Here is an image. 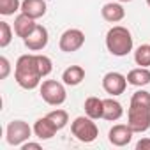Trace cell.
Returning <instances> with one entry per match:
<instances>
[{"label": "cell", "instance_id": "6da1fadb", "mask_svg": "<svg viewBox=\"0 0 150 150\" xmlns=\"http://www.w3.org/2000/svg\"><path fill=\"white\" fill-rule=\"evenodd\" d=\"M14 80L25 90H34L41 85L42 74L39 69L37 55H21L14 67Z\"/></svg>", "mask_w": 150, "mask_h": 150}, {"label": "cell", "instance_id": "7a4b0ae2", "mask_svg": "<svg viewBox=\"0 0 150 150\" xmlns=\"http://www.w3.org/2000/svg\"><path fill=\"white\" fill-rule=\"evenodd\" d=\"M132 35L125 27H111L106 34V48L113 57H125L132 51Z\"/></svg>", "mask_w": 150, "mask_h": 150}, {"label": "cell", "instance_id": "3957f363", "mask_svg": "<svg viewBox=\"0 0 150 150\" xmlns=\"http://www.w3.org/2000/svg\"><path fill=\"white\" fill-rule=\"evenodd\" d=\"M71 132L81 143H92L96 141V138L99 136V129L94 122V118L87 117H76L71 124Z\"/></svg>", "mask_w": 150, "mask_h": 150}, {"label": "cell", "instance_id": "277c9868", "mask_svg": "<svg viewBox=\"0 0 150 150\" xmlns=\"http://www.w3.org/2000/svg\"><path fill=\"white\" fill-rule=\"evenodd\" d=\"M127 125L134 132H145L150 129V108L131 103L127 110Z\"/></svg>", "mask_w": 150, "mask_h": 150}, {"label": "cell", "instance_id": "5b68a950", "mask_svg": "<svg viewBox=\"0 0 150 150\" xmlns=\"http://www.w3.org/2000/svg\"><path fill=\"white\" fill-rule=\"evenodd\" d=\"M41 97L50 106H60V104L65 103L67 92H65V87L60 81L46 80V81L41 83Z\"/></svg>", "mask_w": 150, "mask_h": 150}, {"label": "cell", "instance_id": "8992f818", "mask_svg": "<svg viewBox=\"0 0 150 150\" xmlns=\"http://www.w3.org/2000/svg\"><path fill=\"white\" fill-rule=\"evenodd\" d=\"M34 129L25 120H13L6 129V139L11 146H21L25 141L32 138Z\"/></svg>", "mask_w": 150, "mask_h": 150}, {"label": "cell", "instance_id": "52a82bcc", "mask_svg": "<svg viewBox=\"0 0 150 150\" xmlns=\"http://www.w3.org/2000/svg\"><path fill=\"white\" fill-rule=\"evenodd\" d=\"M85 44V34L80 28H69L60 35L58 46L64 53H74Z\"/></svg>", "mask_w": 150, "mask_h": 150}, {"label": "cell", "instance_id": "ba28073f", "mask_svg": "<svg viewBox=\"0 0 150 150\" xmlns=\"http://www.w3.org/2000/svg\"><path fill=\"white\" fill-rule=\"evenodd\" d=\"M125 87H127V76H124V74H120L117 71L106 72L103 76V88L111 97H117V96L124 94Z\"/></svg>", "mask_w": 150, "mask_h": 150}, {"label": "cell", "instance_id": "9c48e42d", "mask_svg": "<svg viewBox=\"0 0 150 150\" xmlns=\"http://www.w3.org/2000/svg\"><path fill=\"white\" fill-rule=\"evenodd\" d=\"M48 41H50V34H48V28L42 27V25H37L25 39V46L28 48V51H41L48 46Z\"/></svg>", "mask_w": 150, "mask_h": 150}, {"label": "cell", "instance_id": "30bf717a", "mask_svg": "<svg viewBox=\"0 0 150 150\" xmlns=\"http://www.w3.org/2000/svg\"><path fill=\"white\" fill-rule=\"evenodd\" d=\"M132 134H134V131H132L127 124H117V125H113V127L110 129L108 139H110V143H111L113 146H125V145L131 143Z\"/></svg>", "mask_w": 150, "mask_h": 150}, {"label": "cell", "instance_id": "8fae6325", "mask_svg": "<svg viewBox=\"0 0 150 150\" xmlns=\"http://www.w3.org/2000/svg\"><path fill=\"white\" fill-rule=\"evenodd\" d=\"M57 125L50 120V117L46 115V117H41V118H37L35 120V124H34V134H35V138H39V139H51L55 134H57Z\"/></svg>", "mask_w": 150, "mask_h": 150}, {"label": "cell", "instance_id": "7c38bea8", "mask_svg": "<svg viewBox=\"0 0 150 150\" xmlns=\"http://www.w3.org/2000/svg\"><path fill=\"white\" fill-rule=\"evenodd\" d=\"M21 13L34 18V20H39L46 14V2L44 0H23L21 2Z\"/></svg>", "mask_w": 150, "mask_h": 150}, {"label": "cell", "instance_id": "4fadbf2b", "mask_svg": "<svg viewBox=\"0 0 150 150\" xmlns=\"http://www.w3.org/2000/svg\"><path fill=\"white\" fill-rule=\"evenodd\" d=\"M35 27H37L35 20L30 18V16H27V14H23V13L18 14L16 20H14V34L18 37H21V39H25Z\"/></svg>", "mask_w": 150, "mask_h": 150}, {"label": "cell", "instance_id": "5bb4252c", "mask_svg": "<svg viewBox=\"0 0 150 150\" xmlns=\"http://www.w3.org/2000/svg\"><path fill=\"white\" fill-rule=\"evenodd\" d=\"M85 80V69L81 65H71L62 72V81L64 85L69 87H76Z\"/></svg>", "mask_w": 150, "mask_h": 150}, {"label": "cell", "instance_id": "9a60e30c", "mask_svg": "<svg viewBox=\"0 0 150 150\" xmlns=\"http://www.w3.org/2000/svg\"><path fill=\"white\" fill-rule=\"evenodd\" d=\"M127 83L132 87H146L150 83V71L148 67H136L127 72Z\"/></svg>", "mask_w": 150, "mask_h": 150}, {"label": "cell", "instance_id": "2e32d148", "mask_svg": "<svg viewBox=\"0 0 150 150\" xmlns=\"http://www.w3.org/2000/svg\"><path fill=\"white\" fill-rule=\"evenodd\" d=\"M101 14L103 18L108 21V23H118L125 18V9L120 6V4H115V2H110V4H104L103 9H101Z\"/></svg>", "mask_w": 150, "mask_h": 150}, {"label": "cell", "instance_id": "e0dca14e", "mask_svg": "<svg viewBox=\"0 0 150 150\" xmlns=\"http://www.w3.org/2000/svg\"><path fill=\"white\" fill-rule=\"evenodd\" d=\"M83 108H85V115H88L90 118H94V120L103 118V113H104V99H99L96 96L87 97Z\"/></svg>", "mask_w": 150, "mask_h": 150}, {"label": "cell", "instance_id": "ac0fdd59", "mask_svg": "<svg viewBox=\"0 0 150 150\" xmlns=\"http://www.w3.org/2000/svg\"><path fill=\"white\" fill-rule=\"evenodd\" d=\"M122 115H124V108H122V104L118 101H115L113 97L104 99V113H103V118L104 120L117 122Z\"/></svg>", "mask_w": 150, "mask_h": 150}, {"label": "cell", "instance_id": "d6986e66", "mask_svg": "<svg viewBox=\"0 0 150 150\" xmlns=\"http://www.w3.org/2000/svg\"><path fill=\"white\" fill-rule=\"evenodd\" d=\"M134 62L139 67H148L150 65V44H141L134 51Z\"/></svg>", "mask_w": 150, "mask_h": 150}, {"label": "cell", "instance_id": "ffe728a7", "mask_svg": "<svg viewBox=\"0 0 150 150\" xmlns=\"http://www.w3.org/2000/svg\"><path fill=\"white\" fill-rule=\"evenodd\" d=\"M18 11H21V2L20 0H0V14L13 16Z\"/></svg>", "mask_w": 150, "mask_h": 150}, {"label": "cell", "instance_id": "44dd1931", "mask_svg": "<svg viewBox=\"0 0 150 150\" xmlns=\"http://www.w3.org/2000/svg\"><path fill=\"white\" fill-rule=\"evenodd\" d=\"M48 117H50V120L57 125L58 131L64 129V127L67 125V122H69V115H67L65 110H53V111L48 113Z\"/></svg>", "mask_w": 150, "mask_h": 150}, {"label": "cell", "instance_id": "7402d4cb", "mask_svg": "<svg viewBox=\"0 0 150 150\" xmlns=\"http://www.w3.org/2000/svg\"><path fill=\"white\" fill-rule=\"evenodd\" d=\"M13 41V28L7 21H0V48H7Z\"/></svg>", "mask_w": 150, "mask_h": 150}, {"label": "cell", "instance_id": "603a6c76", "mask_svg": "<svg viewBox=\"0 0 150 150\" xmlns=\"http://www.w3.org/2000/svg\"><path fill=\"white\" fill-rule=\"evenodd\" d=\"M37 62H39V69H41V74L42 78H46L48 74L53 71V64H51V58L46 57V55H37Z\"/></svg>", "mask_w": 150, "mask_h": 150}, {"label": "cell", "instance_id": "cb8c5ba5", "mask_svg": "<svg viewBox=\"0 0 150 150\" xmlns=\"http://www.w3.org/2000/svg\"><path fill=\"white\" fill-rule=\"evenodd\" d=\"M131 103L134 104H143V106H148L150 108V92L146 90H136L131 97Z\"/></svg>", "mask_w": 150, "mask_h": 150}, {"label": "cell", "instance_id": "d4e9b609", "mask_svg": "<svg viewBox=\"0 0 150 150\" xmlns=\"http://www.w3.org/2000/svg\"><path fill=\"white\" fill-rule=\"evenodd\" d=\"M0 80H6L9 76V72H11V64L6 57H0Z\"/></svg>", "mask_w": 150, "mask_h": 150}, {"label": "cell", "instance_id": "484cf974", "mask_svg": "<svg viewBox=\"0 0 150 150\" xmlns=\"http://www.w3.org/2000/svg\"><path fill=\"white\" fill-rule=\"evenodd\" d=\"M136 148L138 150H150V138H143L136 143Z\"/></svg>", "mask_w": 150, "mask_h": 150}, {"label": "cell", "instance_id": "4316f807", "mask_svg": "<svg viewBox=\"0 0 150 150\" xmlns=\"http://www.w3.org/2000/svg\"><path fill=\"white\" fill-rule=\"evenodd\" d=\"M21 150H41V145L39 143H32V141H25L21 145Z\"/></svg>", "mask_w": 150, "mask_h": 150}, {"label": "cell", "instance_id": "83f0119b", "mask_svg": "<svg viewBox=\"0 0 150 150\" xmlns=\"http://www.w3.org/2000/svg\"><path fill=\"white\" fill-rule=\"evenodd\" d=\"M118 2H132V0H118Z\"/></svg>", "mask_w": 150, "mask_h": 150}, {"label": "cell", "instance_id": "f1b7e54d", "mask_svg": "<svg viewBox=\"0 0 150 150\" xmlns=\"http://www.w3.org/2000/svg\"><path fill=\"white\" fill-rule=\"evenodd\" d=\"M146 6H148V7H150V0H146Z\"/></svg>", "mask_w": 150, "mask_h": 150}]
</instances>
